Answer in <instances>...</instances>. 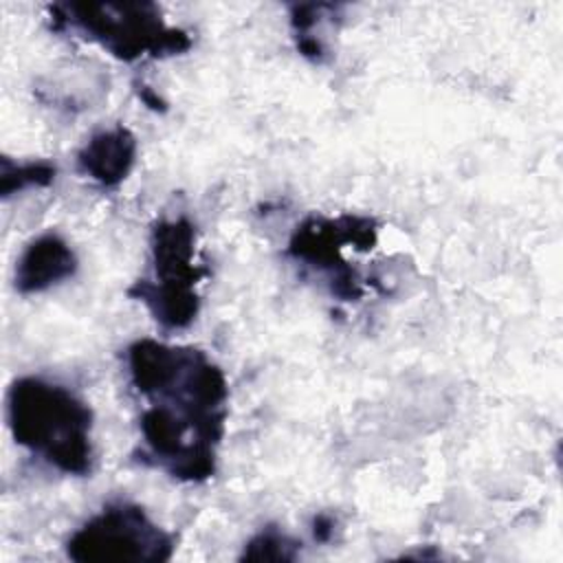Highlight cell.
I'll use <instances>...</instances> for the list:
<instances>
[{
	"instance_id": "cell-7",
	"label": "cell",
	"mask_w": 563,
	"mask_h": 563,
	"mask_svg": "<svg viewBox=\"0 0 563 563\" xmlns=\"http://www.w3.org/2000/svg\"><path fill=\"white\" fill-rule=\"evenodd\" d=\"M77 255L57 233H42L31 240L15 264V290L22 295L44 292L70 279L77 271Z\"/></svg>"
},
{
	"instance_id": "cell-8",
	"label": "cell",
	"mask_w": 563,
	"mask_h": 563,
	"mask_svg": "<svg viewBox=\"0 0 563 563\" xmlns=\"http://www.w3.org/2000/svg\"><path fill=\"white\" fill-rule=\"evenodd\" d=\"M136 161V136L125 125L95 132L77 152V169L101 187H117Z\"/></svg>"
},
{
	"instance_id": "cell-5",
	"label": "cell",
	"mask_w": 563,
	"mask_h": 563,
	"mask_svg": "<svg viewBox=\"0 0 563 563\" xmlns=\"http://www.w3.org/2000/svg\"><path fill=\"white\" fill-rule=\"evenodd\" d=\"M174 537L130 501H110L66 541L77 563H161L169 561Z\"/></svg>"
},
{
	"instance_id": "cell-1",
	"label": "cell",
	"mask_w": 563,
	"mask_h": 563,
	"mask_svg": "<svg viewBox=\"0 0 563 563\" xmlns=\"http://www.w3.org/2000/svg\"><path fill=\"white\" fill-rule=\"evenodd\" d=\"M132 387L167 409L202 440L218 446L224 435L229 385L224 372L194 345L139 339L128 347Z\"/></svg>"
},
{
	"instance_id": "cell-6",
	"label": "cell",
	"mask_w": 563,
	"mask_h": 563,
	"mask_svg": "<svg viewBox=\"0 0 563 563\" xmlns=\"http://www.w3.org/2000/svg\"><path fill=\"white\" fill-rule=\"evenodd\" d=\"M376 238L378 227L367 216H310L290 235L288 255L295 262L325 273L334 297L341 301H356L363 297V286L358 273L345 262L343 249L354 246L356 251H369L376 244Z\"/></svg>"
},
{
	"instance_id": "cell-12",
	"label": "cell",
	"mask_w": 563,
	"mask_h": 563,
	"mask_svg": "<svg viewBox=\"0 0 563 563\" xmlns=\"http://www.w3.org/2000/svg\"><path fill=\"white\" fill-rule=\"evenodd\" d=\"M141 97H143V101H145L150 108H154V110H158V108H161V110H163V101H161V99H158V95H154L150 88H145V86H143V88H141Z\"/></svg>"
},
{
	"instance_id": "cell-2",
	"label": "cell",
	"mask_w": 563,
	"mask_h": 563,
	"mask_svg": "<svg viewBox=\"0 0 563 563\" xmlns=\"http://www.w3.org/2000/svg\"><path fill=\"white\" fill-rule=\"evenodd\" d=\"M13 440L64 475L92 468V411L68 387L40 378H15L7 391Z\"/></svg>"
},
{
	"instance_id": "cell-11",
	"label": "cell",
	"mask_w": 563,
	"mask_h": 563,
	"mask_svg": "<svg viewBox=\"0 0 563 563\" xmlns=\"http://www.w3.org/2000/svg\"><path fill=\"white\" fill-rule=\"evenodd\" d=\"M332 532H334V519H332L330 515H325V512L317 515L314 521H312V534H314V539H317V541H328V539L332 537Z\"/></svg>"
},
{
	"instance_id": "cell-9",
	"label": "cell",
	"mask_w": 563,
	"mask_h": 563,
	"mask_svg": "<svg viewBox=\"0 0 563 563\" xmlns=\"http://www.w3.org/2000/svg\"><path fill=\"white\" fill-rule=\"evenodd\" d=\"M55 165L48 161H26L18 163L9 156L0 161V194L9 198L31 187H48L55 180Z\"/></svg>"
},
{
	"instance_id": "cell-4",
	"label": "cell",
	"mask_w": 563,
	"mask_h": 563,
	"mask_svg": "<svg viewBox=\"0 0 563 563\" xmlns=\"http://www.w3.org/2000/svg\"><path fill=\"white\" fill-rule=\"evenodd\" d=\"M152 275L139 277L128 295L139 299L165 330L187 328L198 310V282L207 268L196 264V227L187 218L158 220L150 238Z\"/></svg>"
},
{
	"instance_id": "cell-10",
	"label": "cell",
	"mask_w": 563,
	"mask_h": 563,
	"mask_svg": "<svg viewBox=\"0 0 563 563\" xmlns=\"http://www.w3.org/2000/svg\"><path fill=\"white\" fill-rule=\"evenodd\" d=\"M299 543L275 526H266L253 534L242 550V561H295Z\"/></svg>"
},
{
	"instance_id": "cell-3",
	"label": "cell",
	"mask_w": 563,
	"mask_h": 563,
	"mask_svg": "<svg viewBox=\"0 0 563 563\" xmlns=\"http://www.w3.org/2000/svg\"><path fill=\"white\" fill-rule=\"evenodd\" d=\"M55 31L77 33L121 62L185 53L191 35L165 24L154 2H55L48 4Z\"/></svg>"
}]
</instances>
